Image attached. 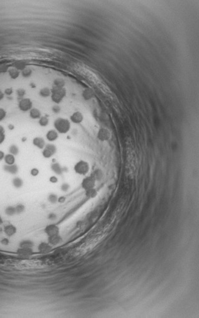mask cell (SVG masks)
<instances>
[{"label":"cell","mask_w":199,"mask_h":318,"mask_svg":"<svg viewBox=\"0 0 199 318\" xmlns=\"http://www.w3.org/2000/svg\"><path fill=\"white\" fill-rule=\"evenodd\" d=\"M54 126L57 133L66 134L71 129V123L67 119L59 117L55 120Z\"/></svg>","instance_id":"6da1fadb"},{"label":"cell","mask_w":199,"mask_h":318,"mask_svg":"<svg viewBox=\"0 0 199 318\" xmlns=\"http://www.w3.org/2000/svg\"><path fill=\"white\" fill-rule=\"evenodd\" d=\"M66 95V90L64 87H57L54 86L51 89V100L55 103H59Z\"/></svg>","instance_id":"7a4b0ae2"},{"label":"cell","mask_w":199,"mask_h":318,"mask_svg":"<svg viewBox=\"0 0 199 318\" xmlns=\"http://www.w3.org/2000/svg\"><path fill=\"white\" fill-rule=\"evenodd\" d=\"M90 169V166L88 162L83 160L76 162L74 166V171L79 175H86L89 172Z\"/></svg>","instance_id":"3957f363"},{"label":"cell","mask_w":199,"mask_h":318,"mask_svg":"<svg viewBox=\"0 0 199 318\" xmlns=\"http://www.w3.org/2000/svg\"><path fill=\"white\" fill-rule=\"evenodd\" d=\"M57 147L54 144H47L42 150V155L45 158H51L56 154Z\"/></svg>","instance_id":"277c9868"},{"label":"cell","mask_w":199,"mask_h":318,"mask_svg":"<svg viewBox=\"0 0 199 318\" xmlns=\"http://www.w3.org/2000/svg\"><path fill=\"white\" fill-rule=\"evenodd\" d=\"M33 103L29 98L21 99L18 102V108L23 112H27L32 109Z\"/></svg>","instance_id":"5b68a950"},{"label":"cell","mask_w":199,"mask_h":318,"mask_svg":"<svg viewBox=\"0 0 199 318\" xmlns=\"http://www.w3.org/2000/svg\"><path fill=\"white\" fill-rule=\"evenodd\" d=\"M96 182V181L92 175L88 176V177H86L83 179L81 182V187L85 191L94 188L95 187Z\"/></svg>","instance_id":"8992f818"},{"label":"cell","mask_w":199,"mask_h":318,"mask_svg":"<svg viewBox=\"0 0 199 318\" xmlns=\"http://www.w3.org/2000/svg\"><path fill=\"white\" fill-rule=\"evenodd\" d=\"M45 233L47 235L48 237L56 236L60 234L59 227L55 224H50L45 227L44 229Z\"/></svg>","instance_id":"52a82bcc"},{"label":"cell","mask_w":199,"mask_h":318,"mask_svg":"<svg viewBox=\"0 0 199 318\" xmlns=\"http://www.w3.org/2000/svg\"><path fill=\"white\" fill-rule=\"evenodd\" d=\"M110 137H111V133L110 132V131L107 128H105V127H102V128H100L97 134L98 139L102 141H105L109 140L110 138Z\"/></svg>","instance_id":"ba28073f"},{"label":"cell","mask_w":199,"mask_h":318,"mask_svg":"<svg viewBox=\"0 0 199 318\" xmlns=\"http://www.w3.org/2000/svg\"><path fill=\"white\" fill-rule=\"evenodd\" d=\"M3 170L7 172V173L12 175H15L18 172V167L15 164L12 165L5 164L3 166Z\"/></svg>","instance_id":"9c48e42d"},{"label":"cell","mask_w":199,"mask_h":318,"mask_svg":"<svg viewBox=\"0 0 199 318\" xmlns=\"http://www.w3.org/2000/svg\"><path fill=\"white\" fill-rule=\"evenodd\" d=\"M16 227L12 224L7 225L4 227V229H3L5 234L8 237L13 236L16 233Z\"/></svg>","instance_id":"30bf717a"},{"label":"cell","mask_w":199,"mask_h":318,"mask_svg":"<svg viewBox=\"0 0 199 318\" xmlns=\"http://www.w3.org/2000/svg\"><path fill=\"white\" fill-rule=\"evenodd\" d=\"M83 115L82 113L79 111H76L74 112L70 117V119L71 121L75 124H79L83 121Z\"/></svg>","instance_id":"8fae6325"},{"label":"cell","mask_w":199,"mask_h":318,"mask_svg":"<svg viewBox=\"0 0 199 318\" xmlns=\"http://www.w3.org/2000/svg\"><path fill=\"white\" fill-rule=\"evenodd\" d=\"M34 253V251L32 248H25V247H20L17 251V254L20 256L22 257H28L32 256Z\"/></svg>","instance_id":"7c38bea8"},{"label":"cell","mask_w":199,"mask_h":318,"mask_svg":"<svg viewBox=\"0 0 199 318\" xmlns=\"http://www.w3.org/2000/svg\"><path fill=\"white\" fill-rule=\"evenodd\" d=\"M32 143L35 147H37L39 149H43L45 146V141L44 138L39 136L34 138Z\"/></svg>","instance_id":"4fadbf2b"},{"label":"cell","mask_w":199,"mask_h":318,"mask_svg":"<svg viewBox=\"0 0 199 318\" xmlns=\"http://www.w3.org/2000/svg\"><path fill=\"white\" fill-rule=\"evenodd\" d=\"M62 241V238L60 235H56L51 237H48V243L51 246H56L60 244Z\"/></svg>","instance_id":"5bb4252c"},{"label":"cell","mask_w":199,"mask_h":318,"mask_svg":"<svg viewBox=\"0 0 199 318\" xmlns=\"http://www.w3.org/2000/svg\"><path fill=\"white\" fill-rule=\"evenodd\" d=\"M52 249V246L48 243H42L38 246V250L41 253H47Z\"/></svg>","instance_id":"9a60e30c"},{"label":"cell","mask_w":199,"mask_h":318,"mask_svg":"<svg viewBox=\"0 0 199 318\" xmlns=\"http://www.w3.org/2000/svg\"><path fill=\"white\" fill-rule=\"evenodd\" d=\"M58 137H59V134L56 130H49L48 131V132L46 134L47 140L48 141H51V142H53V141L56 140L58 138Z\"/></svg>","instance_id":"2e32d148"},{"label":"cell","mask_w":199,"mask_h":318,"mask_svg":"<svg viewBox=\"0 0 199 318\" xmlns=\"http://www.w3.org/2000/svg\"><path fill=\"white\" fill-rule=\"evenodd\" d=\"M51 169L52 171L57 175H61L63 172V169L61 167V165L59 164L57 162H55V163H52L51 165Z\"/></svg>","instance_id":"e0dca14e"},{"label":"cell","mask_w":199,"mask_h":318,"mask_svg":"<svg viewBox=\"0 0 199 318\" xmlns=\"http://www.w3.org/2000/svg\"><path fill=\"white\" fill-rule=\"evenodd\" d=\"M94 178L96 181H100L102 179L103 177V173L102 170L100 169H97L93 171L92 174L91 175Z\"/></svg>","instance_id":"ac0fdd59"},{"label":"cell","mask_w":199,"mask_h":318,"mask_svg":"<svg viewBox=\"0 0 199 318\" xmlns=\"http://www.w3.org/2000/svg\"><path fill=\"white\" fill-rule=\"evenodd\" d=\"M29 115L31 118L33 119H40L41 117V112L40 110L36 109V108H32L30 110Z\"/></svg>","instance_id":"d6986e66"},{"label":"cell","mask_w":199,"mask_h":318,"mask_svg":"<svg viewBox=\"0 0 199 318\" xmlns=\"http://www.w3.org/2000/svg\"><path fill=\"white\" fill-rule=\"evenodd\" d=\"M4 160L6 164L8 165H12L15 164V156L12 154H6L5 155Z\"/></svg>","instance_id":"ffe728a7"},{"label":"cell","mask_w":199,"mask_h":318,"mask_svg":"<svg viewBox=\"0 0 199 318\" xmlns=\"http://www.w3.org/2000/svg\"><path fill=\"white\" fill-rule=\"evenodd\" d=\"M94 96V93L92 89L90 88H86L83 92V97L85 100H90L92 99Z\"/></svg>","instance_id":"44dd1931"},{"label":"cell","mask_w":199,"mask_h":318,"mask_svg":"<svg viewBox=\"0 0 199 318\" xmlns=\"http://www.w3.org/2000/svg\"><path fill=\"white\" fill-rule=\"evenodd\" d=\"M97 195H98V192L95 188L85 191V196H86V198H88L89 199L95 198L97 196Z\"/></svg>","instance_id":"7402d4cb"},{"label":"cell","mask_w":199,"mask_h":318,"mask_svg":"<svg viewBox=\"0 0 199 318\" xmlns=\"http://www.w3.org/2000/svg\"><path fill=\"white\" fill-rule=\"evenodd\" d=\"M39 95L44 98H47L51 96V90L48 87H44L40 90Z\"/></svg>","instance_id":"603a6c76"},{"label":"cell","mask_w":199,"mask_h":318,"mask_svg":"<svg viewBox=\"0 0 199 318\" xmlns=\"http://www.w3.org/2000/svg\"><path fill=\"white\" fill-rule=\"evenodd\" d=\"M12 184L14 187L19 189L22 188L23 185V181L21 178H15L13 179L12 181Z\"/></svg>","instance_id":"cb8c5ba5"},{"label":"cell","mask_w":199,"mask_h":318,"mask_svg":"<svg viewBox=\"0 0 199 318\" xmlns=\"http://www.w3.org/2000/svg\"><path fill=\"white\" fill-rule=\"evenodd\" d=\"M8 75L12 79H16L19 77L20 71L16 68H11L8 70Z\"/></svg>","instance_id":"d4e9b609"},{"label":"cell","mask_w":199,"mask_h":318,"mask_svg":"<svg viewBox=\"0 0 199 318\" xmlns=\"http://www.w3.org/2000/svg\"><path fill=\"white\" fill-rule=\"evenodd\" d=\"M5 212L6 213V215L8 216H10V217H12V216H13L16 215V210H15V206H7L5 210Z\"/></svg>","instance_id":"484cf974"},{"label":"cell","mask_w":199,"mask_h":318,"mask_svg":"<svg viewBox=\"0 0 199 318\" xmlns=\"http://www.w3.org/2000/svg\"><path fill=\"white\" fill-rule=\"evenodd\" d=\"M34 246V243L32 241L29 240L23 241L20 243V247H25V248H32Z\"/></svg>","instance_id":"4316f807"},{"label":"cell","mask_w":199,"mask_h":318,"mask_svg":"<svg viewBox=\"0 0 199 318\" xmlns=\"http://www.w3.org/2000/svg\"><path fill=\"white\" fill-rule=\"evenodd\" d=\"M9 152L10 154H12L15 156V155H17L19 153V148L16 145L13 144L10 145L9 147Z\"/></svg>","instance_id":"83f0119b"},{"label":"cell","mask_w":199,"mask_h":318,"mask_svg":"<svg viewBox=\"0 0 199 318\" xmlns=\"http://www.w3.org/2000/svg\"><path fill=\"white\" fill-rule=\"evenodd\" d=\"M65 85V81L62 78H56L54 81V86L57 87H64Z\"/></svg>","instance_id":"f1b7e54d"},{"label":"cell","mask_w":199,"mask_h":318,"mask_svg":"<svg viewBox=\"0 0 199 318\" xmlns=\"http://www.w3.org/2000/svg\"><path fill=\"white\" fill-rule=\"evenodd\" d=\"M49 120L46 116H41L39 121L40 126L42 127L47 126L49 124Z\"/></svg>","instance_id":"f546056e"},{"label":"cell","mask_w":199,"mask_h":318,"mask_svg":"<svg viewBox=\"0 0 199 318\" xmlns=\"http://www.w3.org/2000/svg\"><path fill=\"white\" fill-rule=\"evenodd\" d=\"M5 130L4 127L0 125V145L2 144L5 140Z\"/></svg>","instance_id":"4dcf8cb0"},{"label":"cell","mask_w":199,"mask_h":318,"mask_svg":"<svg viewBox=\"0 0 199 318\" xmlns=\"http://www.w3.org/2000/svg\"><path fill=\"white\" fill-rule=\"evenodd\" d=\"M58 197L55 194H50L48 196V201H49L52 204H55L57 202Z\"/></svg>","instance_id":"1f68e13d"},{"label":"cell","mask_w":199,"mask_h":318,"mask_svg":"<svg viewBox=\"0 0 199 318\" xmlns=\"http://www.w3.org/2000/svg\"><path fill=\"white\" fill-rule=\"evenodd\" d=\"M32 74V71L29 68H25L22 71V75L24 78H29Z\"/></svg>","instance_id":"d6a6232c"},{"label":"cell","mask_w":199,"mask_h":318,"mask_svg":"<svg viewBox=\"0 0 199 318\" xmlns=\"http://www.w3.org/2000/svg\"><path fill=\"white\" fill-rule=\"evenodd\" d=\"M15 210H16V213L18 214L19 215V214L22 213L24 211H25V207L23 205H22V204H18V205H17L15 206Z\"/></svg>","instance_id":"836d02e7"},{"label":"cell","mask_w":199,"mask_h":318,"mask_svg":"<svg viewBox=\"0 0 199 318\" xmlns=\"http://www.w3.org/2000/svg\"><path fill=\"white\" fill-rule=\"evenodd\" d=\"M16 93L17 96H18L19 98L23 99V97L24 96H25V95L26 94V91H25V90L23 89V88H18V89L16 90Z\"/></svg>","instance_id":"e575fe53"},{"label":"cell","mask_w":199,"mask_h":318,"mask_svg":"<svg viewBox=\"0 0 199 318\" xmlns=\"http://www.w3.org/2000/svg\"><path fill=\"white\" fill-rule=\"evenodd\" d=\"M6 116V110L1 108H0V122L4 120Z\"/></svg>","instance_id":"d590c367"},{"label":"cell","mask_w":199,"mask_h":318,"mask_svg":"<svg viewBox=\"0 0 199 318\" xmlns=\"http://www.w3.org/2000/svg\"><path fill=\"white\" fill-rule=\"evenodd\" d=\"M30 174L33 177H36L39 174V170L37 168H32L30 171Z\"/></svg>","instance_id":"8d00e7d4"},{"label":"cell","mask_w":199,"mask_h":318,"mask_svg":"<svg viewBox=\"0 0 199 318\" xmlns=\"http://www.w3.org/2000/svg\"><path fill=\"white\" fill-rule=\"evenodd\" d=\"M15 66L16 69H17V70H24L25 69V64H24L23 63H15Z\"/></svg>","instance_id":"74e56055"},{"label":"cell","mask_w":199,"mask_h":318,"mask_svg":"<svg viewBox=\"0 0 199 318\" xmlns=\"http://www.w3.org/2000/svg\"><path fill=\"white\" fill-rule=\"evenodd\" d=\"M69 188H70V186H69L68 184H67V183H65V184H62L61 186V189L62 191H68V190L69 189Z\"/></svg>","instance_id":"f35d334b"},{"label":"cell","mask_w":199,"mask_h":318,"mask_svg":"<svg viewBox=\"0 0 199 318\" xmlns=\"http://www.w3.org/2000/svg\"><path fill=\"white\" fill-rule=\"evenodd\" d=\"M52 110L53 111V112L57 114L61 111V108L58 105H55L52 108Z\"/></svg>","instance_id":"ab89813d"},{"label":"cell","mask_w":199,"mask_h":318,"mask_svg":"<svg viewBox=\"0 0 199 318\" xmlns=\"http://www.w3.org/2000/svg\"><path fill=\"white\" fill-rule=\"evenodd\" d=\"M13 90L12 88H7L5 90L4 94L6 95H8V96H10V95H12V94H13Z\"/></svg>","instance_id":"60d3db41"},{"label":"cell","mask_w":199,"mask_h":318,"mask_svg":"<svg viewBox=\"0 0 199 318\" xmlns=\"http://www.w3.org/2000/svg\"><path fill=\"white\" fill-rule=\"evenodd\" d=\"M49 181L51 183H54H54H57L58 182V179H57V178L56 177V176L52 175L49 178Z\"/></svg>","instance_id":"b9f144b4"},{"label":"cell","mask_w":199,"mask_h":318,"mask_svg":"<svg viewBox=\"0 0 199 318\" xmlns=\"http://www.w3.org/2000/svg\"><path fill=\"white\" fill-rule=\"evenodd\" d=\"M1 243L3 245H5V246H7V245H8V244H9V240L8 239V238H3V239L1 240Z\"/></svg>","instance_id":"7bdbcfd3"},{"label":"cell","mask_w":199,"mask_h":318,"mask_svg":"<svg viewBox=\"0 0 199 318\" xmlns=\"http://www.w3.org/2000/svg\"><path fill=\"white\" fill-rule=\"evenodd\" d=\"M65 201H66V198L64 196H61V197H59V198H58L57 202H59V203H63L65 202Z\"/></svg>","instance_id":"ee69618b"},{"label":"cell","mask_w":199,"mask_h":318,"mask_svg":"<svg viewBox=\"0 0 199 318\" xmlns=\"http://www.w3.org/2000/svg\"><path fill=\"white\" fill-rule=\"evenodd\" d=\"M48 219H50V220H54L55 219H56V215H55V214H54V213H51V214H49V215Z\"/></svg>","instance_id":"f6af8a7d"},{"label":"cell","mask_w":199,"mask_h":318,"mask_svg":"<svg viewBox=\"0 0 199 318\" xmlns=\"http://www.w3.org/2000/svg\"><path fill=\"white\" fill-rule=\"evenodd\" d=\"M5 156V154L3 151L0 150V161L4 160V158Z\"/></svg>","instance_id":"bcb514c9"},{"label":"cell","mask_w":199,"mask_h":318,"mask_svg":"<svg viewBox=\"0 0 199 318\" xmlns=\"http://www.w3.org/2000/svg\"><path fill=\"white\" fill-rule=\"evenodd\" d=\"M4 97H5L4 92H3L2 90H0V101H1V100L3 99V98H4Z\"/></svg>","instance_id":"7dc6e473"},{"label":"cell","mask_w":199,"mask_h":318,"mask_svg":"<svg viewBox=\"0 0 199 318\" xmlns=\"http://www.w3.org/2000/svg\"><path fill=\"white\" fill-rule=\"evenodd\" d=\"M8 129H9L10 130H13L14 128H15V126H13V124H10L8 126Z\"/></svg>","instance_id":"c3c4849f"},{"label":"cell","mask_w":199,"mask_h":318,"mask_svg":"<svg viewBox=\"0 0 199 318\" xmlns=\"http://www.w3.org/2000/svg\"><path fill=\"white\" fill-rule=\"evenodd\" d=\"M3 223V219H2L1 217L0 216V225H2Z\"/></svg>","instance_id":"681fc988"}]
</instances>
